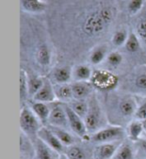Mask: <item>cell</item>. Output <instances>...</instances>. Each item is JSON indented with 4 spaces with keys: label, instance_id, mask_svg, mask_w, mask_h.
<instances>
[{
    "label": "cell",
    "instance_id": "6da1fadb",
    "mask_svg": "<svg viewBox=\"0 0 146 159\" xmlns=\"http://www.w3.org/2000/svg\"><path fill=\"white\" fill-rule=\"evenodd\" d=\"M113 19V11L110 8H101L90 13L84 21L83 30L88 35L101 33Z\"/></svg>",
    "mask_w": 146,
    "mask_h": 159
},
{
    "label": "cell",
    "instance_id": "7a4b0ae2",
    "mask_svg": "<svg viewBox=\"0 0 146 159\" xmlns=\"http://www.w3.org/2000/svg\"><path fill=\"white\" fill-rule=\"evenodd\" d=\"M84 122L87 128L88 133L93 134L97 132L98 130L102 129L104 123V115L100 104L97 101L94 95H91L88 101V111L87 114L84 117Z\"/></svg>",
    "mask_w": 146,
    "mask_h": 159
},
{
    "label": "cell",
    "instance_id": "3957f363",
    "mask_svg": "<svg viewBox=\"0 0 146 159\" xmlns=\"http://www.w3.org/2000/svg\"><path fill=\"white\" fill-rule=\"evenodd\" d=\"M19 123L22 133L28 137H37L38 131L40 130L41 121L37 118L30 107L24 106L20 111Z\"/></svg>",
    "mask_w": 146,
    "mask_h": 159
},
{
    "label": "cell",
    "instance_id": "277c9868",
    "mask_svg": "<svg viewBox=\"0 0 146 159\" xmlns=\"http://www.w3.org/2000/svg\"><path fill=\"white\" fill-rule=\"evenodd\" d=\"M124 134L125 131L120 125H110L103 127L97 132L91 134V140L97 144L115 142L120 141L124 137Z\"/></svg>",
    "mask_w": 146,
    "mask_h": 159
},
{
    "label": "cell",
    "instance_id": "5b68a950",
    "mask_svg": "<svg viewBox=\"0 0 146 159\" xmlns=\"http://www.w3.org/2000/svg\"><path fill=\"white\" fill-rule=\"evenodd\" d=\"M90 83L94 88L102 91H110L118 84V78L116 75L106 70H97L92 74Z\"/></svg>",
    "mask_w": 146,
    "mask_h": 159
},
{
    "label": "cell",
    "instance_id": "8992f818",
    "mask_svg": "<svg viewBox=\"0 0 146 159\" xmlns=\"http://www.w3.org/2000/svg\"><path fill=\"white\" fill-rule=\"evenodd\" d=\"M50 115L48 118V123L50 126L61 127V128H67L69 127L68 124V118L64 104L60 102L50 103Z\"/></svg>",
    "mask_w": 146,
    "mask_h": 159
},
{
    "label": "cell",
    "instance_id": "52a82bcc",
    "mask_svg": "<svg viewBox=\"0 0 146 159\" xmlns=\"http://www.w3.org/2000/svg\"><path fill=\"white\" fill-rule=\"evenodd\" d=\"M67 118H68V124H69V128L74 132L77 136H79L80 138H86L89 134L87 128H86L84 119L79 115H77L76 113L71 109V107L68 105L67 103L64 104Z\"/></svg>",
    "mask_w": 146,
    "mask_h": 159
},
{
    "label": "cell",
    "instance_id": "ba28073f",
    "mask_svg": "<svg viewBox=\"0 0 146 159\" xmlns=\"http://www.w3.org/2000/svg\"><path fill=\"white\" fill-rule=\"evenodd\" d=\"M37 137L41 139L44 143H46L49 147H51L53 150H55L59 154L64 153L65 146L61 143V141L57 138V136L52 132V130L49 127L42 126L38 131Z\"/></svg>",
    "mask_w": 146,
    "mask_h": 159
},
{
    "label": "cell",
    "instance_id": "9c48e42d",
    "mask_svg": "<svg viewBox=\"0 0 146 159\" xmlns=\"http://www.w3.org/2000/svg\"><path fill=\"white\" fill-rule=\"evenodd\" d=\"M121 141L97 144L93 150V159H112Z\"/></svg>",
    "mask_w": 146,
    "mask_h": 159
},
{
    "label": "cell",
    "instance_id": "30bf717a",
    "mask_svg": "<svg viewBox=\"0 0 146 159\" xmlns=\"http://www.w3.org/2000/svg\"><path fill=\"white\" fill-rule=\"evenodd\" d=\"M136 109H137V100H135L131 96H122L119 98L117 103L118 113L123 118H131L135 115Z\"/></svg>",
    "mask_w": 146,
    "mask_h": 159
},
{
    "label": "cell",
    "instance_id": "8fae6325",
    "mask_svg": "<svg viewBox=\"0 0 146 159\" xmlns=\"http://www.w3.org/2000/svg\"><path fill=\"white\" fill-rule=\"evenodd\" d=\"M33 101L37 102H43V103H53L57 101L56 94H55V89L52 86V84L49 81L44 80V84L42 87L40 88L39 91L36 93L32 97Z\"/></svg>",
    "mask_w": 146,
    "mask_h": 159
},
{
    "label": "cell",
    "instance_id": "7c38bea8",
    "mask_svg": "<svg viewBox=\"0 0 146 159\" xmlns=\"http://www.w3.org/2000/svg\"><path fill=\"white\" fill-rule=\"evenodd\" d=\"M73 99L78 100H86V98H89L93 92V85L87 81H75L71 84Z\"/></svg>",
    "mask_w": 146,
    "mask_h": 159
},
{
    "label": "cell",
    "instance_id": "4fadbf2b",
    "mask_svg": "<svg viewBox=\"0 0 146 159\" xmlns=\"http://www.w3.org/2000/svg\"><path fill=\"white\" fill-rule=\"evenodd\" d=\"M34 152L37 159H59L60 157V154L53 150L38 137H36L34 141Z\"/></svg>",
    "mask_w": 146,
    "mask_h": 159
},
{
    "label": "cell",
    "instance_id": "5bb4252c",
    "mask_svg": "<svg viewBox=\"0 0 146 159\" xmlns=\"http://www.w3.org/2000/svg\"><path fill=\"white\" fill-rule=\"evenodd\" d=\"M144 130H145V128H144L143 122L135 119L133 121H131L128 124V126H127L126 133H127V136H128L129 140L137 142L139 139H141V136H142Z\"/></svg>",
    "mask_w": 146,
    "mask_h": 159
},
{
    "label": "cell",
    "instance_id": "9a60e30c",
    "mask_svg": "<svg viewBox=\"0 0 146 159\" xmlns=\"http://www.w3.org/2000/svg\"><path fill=\"white\" fill-rule=\"evenodd\" d=\"M30 108L32 109L34 114L37 116V118L41 121V123L48 122V118L50 115V105L49 104L33 101L32 104H31Z\"/></svg>",
    "mask_w": 146,
    "mask_h": 159
},
{
    "label": "cell",
    "instance_id": "2e32d148",
    "mask_svg": "<svg viewBox=\"0 0 146 159\" xmlns=\"http://www.w3.org/2000/svg\"><path fill=\"white\" fill-rule=\"evenodd\" d=\"M55 89V94L57 101L59 102H68L69 103L73 99V92H72V86L71 84H57Z\"/></svg>",
    "mask_w": 146,
    "mask_h": 159
},
{
    "label": "cell",
    "instance_id": "e0dca14e",
    "mask_svg": "<svg viewBox=\"0 0 146 159\" xmlns=\"http://www.w3.org/2000/svg\"><path fill=\"white\" fill-rule=\"evenodd\" d=\"M49 128L52 130V132L57 136V138L60 140L61 143L65 147L71 146V145L74 144L75 142L74 137L65 128H61V127H56V126H49Z\"/></svg>",
    "mask_w": 146,
    "mask_h": 159
},
{
    "label": "cell",
    "instance_id": "ac0fdd59",
    "mask_svg": "<svg viewBox=\"0 0 146 159\" xmlns=\"http://www.w3.org/2000/svg\"><path fill=\"white\" fill-rule=\"evenodd\" d=\"M135 152L133 146L129 142H122L118 147L112 159H134Z\"/></svg>",
    "mask_w": 146,
    "mask_h": 159
},
{
    "label": "cell",
    "instance_id": "d6986e66",
    "mask_svg": "<svg viewBox=\"0 0 146 159\" xmlns=\"http://www.w3.org/2000/svg\"><path fill=\"white\" fill-rule=\"evenodd\" d=\"M68 105L74 111L77 115H79L84 119V117L87 114L88 111V101L86 100H78V99H72L68 103Z\"/></svg>",
    "mask_w": 146,
    "mask_h": 159
},
{
    "label": "cell",
    "instance_id": "ffe728a7",
    "mask_svg": "<svg viewBox=\"0 0 146 159\" xmlns=\"http://www.w3.org/2000/svg\"><path fill=\"white\" fill-rule=\"evenodd\" d=\"M71 75V70L68 67H60L54 71L53 78L58 84H65L70 81Z\"/></svg>",
    "mask_w": 146,
    "mask_h": 159
},
{
    "label": "cell",
    "instance_id": "44dd1931",
    "mask_svg": "<svg viewBox=\"0 0 146 159\" xmlns=\"http://www.w3.org/2000/svg\"><path fill=\"white\" fill-rule=\"evenodd\" d=\"M73 75H74V79L76 81H89L92 77V72L88 66L79 65L75 68Z\"/></svg>",
    "mask_w": 146,
    "mask_h": 159
},
{
    "label": "cell",
    "instance_id": "7402d4cb",
    "mask_svg": "<svg viewBox=\"0 0 146 159\" xmlns=\"http://www.w3.org/2000/svg\"><path fill=\"white\" fill-rule=\"evenodd\" d=\"M22 7L29 12H41L45 9V4L40 0H21Z\"/></svg>",
    "mask_w": 146,
    "mask_h": 159
},
{
    "label": "cell",
    "instance_id": "603a6c76",
    "mask_svg": "<svg viewBox=\"0 0 146 159\" xmlns=\"http://www.w3.org/2000/svg\"><path fill=\"white\" fill-rule=\"evenodd\" d=\"M64 154L69 159H87L83 149L79 146H77L75 144L66 147Z\"/></svg>",
    "mask_w": 146,
    "mask_h": 159
},
{
    "label": "cell",
    "instance_id": "cb8c5ba5",
    "mask_svg": "<svg viewBox=\"0 0 146 159\" xmlns=\"http://www.w3.org/2000/svg\"><path fill=\"white\" fill-rule=\"evenodd\" d=\"M28 82V92H29V96L33 97L34 95L37 93L40 88L42 87L44 84V80L40 77H32L27 80Z\"/></svg>",
    "mask_w": 146,
    "mask_h": 159
},
{
    "label": "cell",
    "instance_id": "d4e9b609",
    "mask_svg": "<svg viewBox=\"0 0 146 159\" xmlns=\"http://www.w3.org/2000/svg\"><path fill=\"white\" fill-rule=\"evenodd\" d=\"M37 60L41 65L46 66L50 63V52L46 45H41L37 51Z\"/></svg>",
    "mask_w": 146,
    "mask_h": 159
},
{
    "label": "cell",
    "instance_id": "484cf974",
    "mask_svg": "<svg viewBox=\"0 0 146 159\" xmlns=\"http://www.w3.org/2000/svg\"><path fill=\"white\" fill-rule=\"evenodd\" d=\"M27 76L23 70L20 71V99L21 101H24L29 95L28 92V82H27Z\"/></svg>",
    "mask_w": 146,
    "mask_h": 159
},
{
    "label": "cell",
    "instance_id": "4316f807",
    "mask_svg": "<svg viewBox=\"0 0 146 159\" xmlns=\"http://www.w3.org/2000/svg\"><path fill=\"white\" fill-rule=\"evenodd\" d=\"M106 56V50L105 48L103 47H98L96 48L95 50L91 53L90 55V61L92 64H99V63H101L104 58Z\"/></svg>",
    "mask_w": 146,
    "mask_h": 159
},
{
    "label": "cell",
    "instance_id": "83f0119b",
    "mask_svg": "<svg viewBox=\"0 0 146 159\" xmlns=\"http://www.w3.org/2000/svg\"><path fill=\"white\" fill-rule=\"evenodd\" d=\"M125 48L127 51L131 53L136 52L139 49V40L136 37L135 34H130L129 37L127 38V41L125 43Z\"/></svg>",
    "mask_w": 146,
    "mask_h": 159
},
{
    "label": "cell",
    "instance_id": "f1b7e54d",
    "mask_svg": "<svg viewBox=\"0 0 146 159\" xmlns=\"http://www.w3.org/2000/svg\"><path fill=\"white\" fill-rule=\"evenodd\" d=\"M135 119L143 121L146 118V98H143L140 103L137 102V109L135 112Z\"/></svg>",
    "mask_w": 146,
    "mask_h": 159
},
{
    "label": "cell",
    "instance_id": "f546056e",
    "mask_svg": "<svg viewBox=\"0 0 146 159\" xmlns=\"http://www.w3.org/2000/svg\"><path fill=\"white\" fill-rule=\"evenodd\" d=\"M108 64L112 67H117L118 65L121 64L122 62V55L118 52H112L107 57Z\"/></svg>",
    "mask_w": 146,
    "mask_h": 159
},
{
    "label": "cell",
    "instance_id": "4dcf8cb0",
    "mask_svg": "<svg viewBox=\"0 0 146 159\" xmlns=\"http://www.w3.org/2000/svg\"><path fill=\"white\" fill-rule=\"evenodd\" d=\"M112 41L114 45L116 46H121L122 44L126 43L127 41V34L125 31H117V32L114 34Z\"/></svg>",
    "mask_w": 146,
    "mask_h": 159
},
{
    "label": "cell",
    "instance_id": "1f68e13d",
    "mask_svg": "<svg viewBox=\"0 0 146 159\" xmlns=\"http://www.w3.org/2000/svg\"><path fill=\"white\" fill-rule=\"evenodd\" d=\"M143 5V0H131L128 4V10L132 14L137 13Z\"/></svg>",
    "mask_w": 146,
    "mask_h": 159
},
{
    "label": "cell",
    "instance_id": "d6a6232c",
    "mask_svg": "<svg viewBox=\"0 0 146 159\" xmlns=\"http://www.w3.org/2000/svg\"><path fill=\"white\" fill-rule=\"evenodd\" d=\"M134 84L137 88L141 90H146V74H140L136 77Z\"/></svg>",
    "mask_w": 146,
    "mask_h": 159
},
{
    "label": "cell",
    "instance_id": "836d02e7",
    "mask_svg": "<svg viewBox=\"0 0 146 159\" xmlns=\"http://www.w3.org/2000/svg\"><path fill=\"white\" fill-rule=\"evenodd\" d=\"M137 33L141 38L146 40V20L141 21L137 26Z\"/></svg>",
    "mask_w": 146,
    "mask_h": 159
},
{
    "label": "cell",
    "instance_id": "e575fe53",
    "mask_svg": "<svg viewBox=\"0 0 146 159\" xmlns=\"http://www.w3.org/2000/svg\"><path fill=\"white\" fill-rule=\"evenodd\" d=\"M137 143H138V146H139V148L141 149V150L146 153V138L139 139L137 141Z\"/></svg>",
    "mask_w": 146,
    "mask_h": 159
},
{
    "label": "cell",
    "instance_id": "d590c367",
    "mask_svg": "<svg viewBox=\"0 0 146 159\" xmlns=\"http://www.w3.org/2000/svg\"><path fill=\"white\" fill-rule=\"evenodd\" d=\"M59 159H69V158H68V157L65 155V154H64V155L62 154V155H60V157H59Z\"/></svg>",
    "mask_w": 146,
    "mask_h": 159
},
{
    "label": "cell",
    "instance_id": "8d00e7d4",
    "mask_svg": "<svg viewBox=\"0 0 146 159\" xmlns=\"http://www.w3.org/2000/svg\"><path fill=\"white\" fill-rule=\"evenodd\" d=\"M142 122H143V125H144V128L146 129V118H145V119H144V120H143Z\"/></svg>",
    "mask_w": 146,
    "mask_h": 159
},
{
    "label": "cell",
    "instance_id": "74e56055",
    "mask_svg": "<svg viewBox=\"0 0 146 159\" xmlns=\"http://www.w3.org/2000/svg\"><path fill=\"white\" fill-rule=\"evenodd\" d=\"M20 159H27V158H25V157H21Z\"/></svg>",
    "mask_w": 146,
    "mask_h": 159
}]
</instances>
